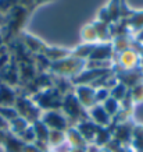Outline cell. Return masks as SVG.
Masks as SVG:
<instances>
[{"label": "cell", "mask_w": 143, "mask_h": 152, "mask_svg": "<svg viewBox=\"0 0 143 152\" xmlns=\"http://www.w3.org/2000/svg\"><path fill=\"white\" fill-rule=\"evenodd\" d=\"M85 69H86V60H81L71 55L68 57H65V59L60 60V61L51 63L49 73L53 74V75H58V77L72 80L78 74L82 73Z\"/></svg>", "instance_id": "obj_1"}, {"label": "cell", "mask_w": 143, "mask_h": 152, "mask_svg": "<svg viewBox=\"0 0 143 152\" xmlns=\"http://www.w3.org/2000/svg\"><path fill=\"white\" fill-rule=\"evenodd\" d=\"M31 15V11L27 9H24L21 6H14L13 9L7 11V15H6V23L4 27L7 29V34H10V37H20L22 35L24 28L28 23V18Z\"/></svg>", "instance_id": "obj_2"}, {"label": "cell", "mask_w": 143, "mask_h": 152, "mask_svg": "<svg viewBox=\"0 0 143 152\" xmlns=\"http://www.w3.org/2000/svg\"><path fill=\"white\" fill-rule=\"evenodd\" d=\"M64 116L68 119L71 127H74L85 119H89L88 117V110L83 107L79 101L75 98L74 92L68 94V95H64L63 98V103H61V109H60Z\"/></svg>", "instance_id": "obj_3"}, {"label": "cell", "mask_w": 143, "mask_h": 152, "mask_svg": "<svg viewBox=\"0 0 143 152\" xmlns=\"http://www.w3.org/2000/svg\"><path fill=\"white\" fill-rule=\"evenodd\" d=\"M14 107L18 113L20 117L25 119L29 124H33L42 119V113L43 112L39 109V106L35 103V101L32 99V96H28L25 94H21L17 96Z\"/></svg>", "instance_id": "obj_4"}, {"label": "cell", "mask_w": 143, "mask_h": 152, "mask_svg": "<svg viewBox=\"0 0 143 152\" xmlns=\"http://www.w3.org/2000/svg\"><path fill=\"white\" fill-rule=\"evenodd\" d=\"M63 95H61L54 87L46 88L43 91H39L38 94H35L32 96V99L35 101L39 109L42 112L47 110H57L61 109V103H63Z\"/></svg>", "instance_id": "obj_5"}, {"label": "cell", "mask_w": 143, "mask_h": 152, "mask_svg": "<svg viewBox=\"0 0 143 152\" xmlns=\"http://www.w3.org/2000/svg\"><path fill=\"white\" fill-rule=\"evenodd\" d=\"M142 63V57L139 56L138 52L134 49H128V50L122 52L120 55H116L114 59V71L118 70H135L140 67Z\"/></svg>", "instance_id": "obj_6"}, {"label": "cell", "mask_w": 143, "mask_h": 152, "mask_svg": "<svg viewBox=\"0 0 143 152\" xmlns=\"http://www.w3.org/2000/svg\"><path fill=\"white\" fill-rule=\"evenodd\" d=\"M42 121L49 127V130H58V131H67L71 127L68 119L64 116V113L57 110H47L42 113Z\"/></svg>", "instance_id": "obj_7"}, {"label": "cell", "mask_w": 143, "mask_h": 152, "mask_svg": "<svg viewBox=\"0 0 143 152\" xmlns=\"http://www.w3.org/2000/svg\"><path fill=\"white\" fill-rule=\"evenodd\" d=\"M111 131H113V140L120 142L122 147H131L132 142V134H134L135 123L132 120L120 123V124H111Z\"/></svg>", "instance_id": "obj_8"}, {"label": "cell", "mask_w": 143, "mask_h": 152, "mask_svg": "<svg viewBox=\"0 0 143 152\" xmlns=\"http://www.w3.org/2000/svg\"><path fill=\"white\" fill-rule=\"evenodd\" d=\"M74 95L86 110L96 105V89L92 85H75Z\"/></svg>", "instance_id": "obj_9"}, {"label": "cell", "mask_w": 143, "mask_h": 152, "mask_svg": "<svg viewBox=\"0 0 143 152\" xmlns=\"http://www.w3.org/2000/svg\"><path fill=\"white\" fill-rule=\"evenodd\" d=\"M117 75V80L118 83H121L122 85L131 89L132 87L138 85L139 83L143 81V71L142 69H135V70H118V71H114Z\"/></svg>", "instance_id": "obj_10"}, {"label": "cell", "mask_w": 143, "mask_h": 152, "mask_svg": "<svg viewBox=\"0 0 143 152\" xmlns=\"http://www.w3.org/2000/svg\"><path fill=\"white\" fill-rule=\"evenodd\" d=\"M116 59V52L113 48L111 42H106V43H96L92 50V55L88 60H93V61H114Z\"/></svg>", "instance_id": "obj_11"}, {"label": "cell", "mask_w": 143, "mask_h": 152, "mask_svg": "<svg viewBox=\"0 0 143 152\" xmlns=\"http://www.w3.org/2000/svg\"><path fill=\"white\" fill-rule=\"evenodd\" d=\"M88 117L89 120H92L93 123L99 127H110L111 123H113V119L111 116L104 110V107L102 105L96 103L95 106H92L88 110Z\"/></svg>", "instance_id": "obj_12"}, {"label": "cell", "mask_w": 143, "mask_h": 152, "mask_svg": "<svg viewBox=\"0 0 143 152\" xmlns=\"http://www.w3.org/2000/svg\"><path fill=\"white\" fill-rule=\"evenodd\" d=\"M20 38H21V42H22V45L27 48L28 50L31 52L33 56H36V55H43L45 49L47 48V45H46V43H45L43 41H42L40 38L35 37V35H32V34L22 32V35H21Z\"/></svg>", "instance_id": "obj_13"}, {"label": "cell", "mask_w": 143, "mask_h": 152, "mask_svg": "<svg viewBox=\"0 0 143 152\" xmlns=\"http://www.w3.org/2000/svg\"><path fill=\"white\" fill-rule=\"evenodd\" d=\"M74 127L81 133V135L86 140L88 144L93 142L95 135H96V131H97V129H99V126H96L92 120H89V119H85V120H82V121H79L78 124L74 126Z\"/></svg>", "instance_id": "obj_14"}, {"label": "cell", "mask_w": 143, "mask_h": 152, "mask_svg": "<svg viewBox=\"0 0 143 152\" xmlns=\"http://www.w3.org/2000/svg\"><path fill=\"white\" fill-rule=\"evenodd\" d=\"M43 55L46 56V59L50 61V63H56V61H60V60L68 57V56L72 55V50L71 49H67V48H61V46H50L47 45V48L45 49Z\"/></svg>", "instance_id": "obj_15"}, {"label": "cell", "mask_w": 143, "mask_h": 152, "mask_svg": "<svg viewBox=\"0 0 143 152\" xmlns=\"http://www.w3.org/2000/svg\"><path fill=\"white\" fill-rule=\"evenodd\" d=\"M17 96L18 95L14 91L13 87L0 81V107L1 106H14Z\"/></svg>", "instance_id": "obj_16"}, {"label": "cell", "mask_w": 143, "mask_h": 152, "mask_svg": "<svg viewBox=\"0 0 143 152\" xmlns=\"http://www.w3.org/2000/svg\"><path fill=\"white\" fill-rule=\"evenodd\" d=\"M65 140L71 148H86V145H88L86 140L83 138L75 127H69L65 131Z\"/></svg>", "instance_id": "obj_17"}, {"label": "cell", "mask_w": 143, "mask_h": 152, "mask_svg": "<svg viewBox=\"0 0 143 152\" xmlns=\"http://www.w3.org/2000/svg\"><path fill=\"white\" fill-rule=\"evenodd\" d=\"M51 75H53V74H51ZM53 87L64 96V95H68V94L74 92L75 85H74V83H72V80L64 78V77H58V75H53Z\"/></svg>", "instance_id": "obj_18"}, {"label": "cell", "mask_w": 143, "mask_h": 152, "mask_svg": "<svg viewBox=\"0 0 143 152\" xmlns=\"http://www.w3.org/2000/svg\"><path fill=\"white\" fill-rule=\"evenodd\" d=\"M93 27H95V31H96L99 43H106V42L113 41L110 24H104V23H100V21L95 20V21H93Z\"/></svg>", "instance_id": "obj_19"}, {"label": "cell", "mask_w": 143, "mask_h": 152, "mask_svg": "<svg viewBox=\"0 0 143 152\" xmlns=\"http://www.w3.org/2000/svg\"><path fill=\"white\" fill-rule=\"evenodd\" d=\"M24 147H25V144L21 141L20 137L11 133H7L4 142H3V148L6 152H24Z\"/></svg>", "instance_id": "obj_20"}, {"label": "cell", "mask_w": 143, "mask_h": 152, "mask_svg": "<svg viewBox=\"0 0 143 152\" xmlns=\"http://www.w3.org/2000/svg\"><path fill=\"white\" fill-rule=\"evenodd\" d=\"M135 37L134 35H126V37H118V38H113V48H114V52L116 55H120L122 52L128 50V49H132V43H134Z\"/></svg>", "instance_id": "obj_21"}, {"label": "cell", "mask_w": 143, "mask_h": 152, "mask_svg": "<svg viewBox=\"0 0 143 152\" xmlns=\"http://www.w3.org/2000/svg\"><path fill=\"white\" fill-rule=\"evenodd\" d=\"M113 140V131L111 127H99L93 140V144H96L99 148H104L107 144Z\"/></svg>", "instance_id": "obj_22"}, {"label": "cell", "mask_w": 143, "mask_h": 152, "mask_svg": "<svg viewBox=\"0 0 143 152\" xmlns=\"http://www.w3.org/2000/svg\"><path fill=\"white\" fill-rule=\"evenodd\" d=\"M125 23L129 27L134 37L136 34L140 32V31H143V10H135L134 15L129 20H126Z\"/></svg>", "instance_id": "obj_23"}, {"label": "cell", "mask_w": 143, "mask_h": 152, "mask_svg": "<svg viewBox=\"0 0 143 152\" xmlns=\"http://www.w3.org/2000/svg\"><path fill=\"white\" fill-rule=\"evenodd\" d=\"M81 39H82V43H90V45L99 43L93 23H89L82 27V29H81Z\"/></svg>", "instance_id": "obj_24"}, {"label": "cell", "mask_w": 143, "mask_h": 152, "mask_svg": "<svg viewBox=\"0 0 143 152\" xmlns=\"http://www.w3.org/2000/svg\"><path fill=\"white\" fill-rule=\"evenodd\" d=\"M29 123H28L25 119H22V117H17V119H14L13 121H10V129H9V133L14 134V135H17V137H20L21 134L25 131V130L29 127Z\"/></svg>", "instance_id": "obj_25"}, {"label": "cell", "mask_w": 143, "mask_h": 152, "mask_svg": "<svg viewBox=\"0 0 143 152\" xmlns=\"http://www.w3.org/2000/svg\"><path fill=\"white\" fill-rule=\"evenodd\" d=\"M131 147L136 152L143 151V124H135Z\"/></svg>", "instance_id": "obj_26"}, {"label": "cell", "mask_w": 143, "mask_h": 152, "mask_svg": "<svg viewBox=\"0 0 143 152\" xmlns=\"http://www.w3.org/2000/svg\"><path fill=\"white\" fill-rule=\"evenodd\" d=\"M120 6H121V0H110L104 7H106L107 13L110 15V20H111V24H116L120 20Z\"/></svg>", "instance_id": "obj_27"}, {"label": "cell", "mask_w": 143, "mask_h": 152, "mask_svg": "<svg viewBox=\"0 0 143 152\" xmlns=\"http://www.w3.org/2000/svg\"><path fill=\"white\" fill-rule=\"evenodd\" d=\"M93 48H95V45H90V43H81L75 49H71V50H72V56L81 60H88L92 55Z\"/></svg>", "instance_id": "obj_28"}, {"label": "cell", "mask_w": 143, "mask_h": 152, "mask_svg": "<svg viewBox=\"0 0 143 152\" xmlns=\"http://www.w3.org/2000/svg\"><path fill=\"white\" fill-rule=\"evenodd\" d=\"M64 142H67V140H65V131L50 130V133H49V140H47V144H49L50 149L58 147V145H61V144H64Z\"/></svg>", "instance_id": "obj_29"}, {"label": "cell", "mask_w": 143, "mask_h": 152, "mask_svg": "<svg viewBox=\"0 0 143 152\" xmlns=\"http://www.w3.org/2000/svg\"><path fill=\"white\" fill-rule=\"evenodd\" d=\"M128 94H129V89L125 87V85H122L121 83H118L116 87H114L110 91V96L114 98L116 101H118L121 103V102H122L125 98H126V95H128Z\"/></svg>", "instance_id": "obj_30"}, {"label": "cell", "mask_w": 143, "mask_h": 152, "mask_svg": "<svg viewBox=\"0 0 143 152\" xmlns=\"http://www.w3.org/2000/svg\"><path fill=\"white\" fill-rule=\"evenodd\" d=\"M102 106L104 107V110L108 113V115L111 116V119L114 117V116L118 113V110H120V107H121V105H120V102L118 101H116L114 98H108L107 101H104L102 103Z\"/></svg>", "instance_id": "obj_31"}, {"label": "cell", "mask_w": 143, "mask_h": 152, "mask_svg": "<svg viewBox=\"0 0 143 152\" xmlns=\"http://www.w3.org/2000/svg\"><path fill=\"white\" fill-rule=\"evenodd\" d=\"M129 95H131V99H132L135 106L143 103V81L139 83L138 85H135V87L131 88Z\"/></svg>", "instance_id": "obj_32"}, {"label": "cell", "mask_w": 143, "mask_h": 152, "mask_svg": "<svg viewBox=\"0 0 143 152\" xmlns=\"http://www.w3.org/2000/svg\"><path fill=\"white\" fill-rule=\"evenodd\" d=\"M0 116L10 123V121H13L14 119L18 117V113H17L14 106H1L0 107Z\"/></svg>", "instance_id": "obj_33"}, {"label": "cell", "mask_w": 143, "mask_h": 152, "mask_svg": "<svg viewBox=\"0 0 143 152\" xmlns=\"http://www.w3.org/2000/svg\"><path fill=\"white\" fill-rule=\"evenodd\" d=\"M20 138H21V141H22L24 144H35L36 142V137H35V131H33L32 124L20 135Z\"/></svg>", "instance_id": "obj_34"}, {"label": "cell", "mask_w": 143, "mask_h": 152, "mask_svg": "<svg viewBox=\"0 0 143 152\" xmlns=\"http://www.w3.org/2000/svg\"><path fill=\"white\" fill-rule=\"evenodd\" d=\"M96 89V103L99 105H102L104 101H107L108 98H110V89H107V88H95Z\"/></svg>", "instance_id": "obj_35"}, {"label": "cell", "mask_w": 143, "mask_h": 152, "mask_svg": "<svg viewBox=\"0 0 143 152\" xmlns=\"http://www.w3.org/2000/svg\"><path fill=\"white\" fill-rule=\"evenodd\" d=\"M18 6L24 7V9L29 10L32 13L33 10L36 9V4H35V0H18Z\"/></svg>", "instance_id": "obj_36"}, {"label": "cell", "mask_w": 143, "mask_h": 152, "mask_svg": "<svg viewBox=\"0 0 143 152\" xmlns=\"http://www.w3.org/2000/svg\"><path fill=\"white\" fill-rule=\"evenodd\" d=\"M50 151L51 152H71L72 151V148L68 145V142H64V144H61V145H58V147L50 149Z\"/></svg>", "instance_id": "obj_37"}, {"label": "cell", "mask_w": 143, "mask_h": 152, "mask_svg": "<svg viewBox=\"0 0 143 152\" xmlns=\"http://www.w3.org/2000/svg\"><path fill=\"white\" fill-rule=\"evenodd\" d=\"M24 152H45V151H42L36 144H25Z\"/></svg>", "instance_id": "obj_38"}, {"label": "cell", "mask_w": 143, "mask_h": 152, "mask_svg": "<svg viewBox=\"0 0 143 152\" xmlns=\"http://www.w3.org/2000/svg\"><path fill=\"white\" fill-rule=\"evenodd\" d=\"M9 129H10V123L0 116V130H4V131H7V133H9Z\"/></svg>", "instance_id": "obj_39"}, {"label": "cell", "mask_w": 143, "mask_h": 152, "mask_svg": "<svg viewBox=\"0 0 143 152\" xmlns=\"http://www.w3.org/2000/svg\"><path fill=\"white\" fill-rule=\"evenodd\" d=\"M100 151V148L97 147L96 144H88L86 145V148H85V152H99Z\"/></svg>", "instance_id": "obj_40"}, {"label": "cell", "mask_w": 143, "mask_h": 152, "mask_svg": "<svg viewBox=\"0 0 143 152\" xmlns=\"http://www.w3.org/2000/svg\"><path fill=\"white\" fill-rule=\"evenodd\" d=\"M51 1H54V0H35V4H36V7H39V6L49 4V3H51Z\"/></svg>", "instance_id": "obj_41"}, {"label": "cell", "mask_w": 143, "mask_h": 152, "mask_svg": "<svg viewBox=\"0 0 143 152\" xmlns=\"http://www.w3.org/2000/svg\"><path fill=\"white\" fill-rule=\"evenodd\" d=\"M6 135H7V131L0 130V145H3V142H4V140H6Z\"/></svg>", "instance_id": "obj_42"}, {"label": "cell", "mask_w": 143, "mask_h": 152, "mask_svg": "<svg viewBox=\"0 0 143 152\" xmlns=\"http://www.w3.org/2000/svg\"><path fill=\"white\" fill-rule=\"evenodd\" d=\"M4 23H6V15L0 11V28L4 27Z\"/></svg>", "instance_id": "obj_43"}, {"label": "cell", "mask_w": 143, "mask_h": 152, "mask_svg": "<svg viewBox=\"0 0 143 152\" xmlns=\"http://www.w3.org/2000/svg\"><path fill=\"white\" fill-rule=\"evenodd\" d=\"M71 152H85V148H72Z\"/></svg>", "instance_id": "obj_44"}, {"label": "cell", "mask_w": 143, "mask_h": 152, "mask_svg": "<svg viewBox=\"0 0 143 152\" xmlns=\"http://www.w3.org/2000/svg\"><path fill=\"white\" fill-rule=\"evenodd\" d=\"M99 152H110V151H108L107 148H100V151H99Z\"/></svg>", "instance_id": "obj_45"}, {"label": "cell", "mask_w": 143, "mask_h": 152, "mask_svg": "<svg viewBox=\"0 0 143 152\" xmlns=\"http://www.w3.org/2000/svg\"><path fill=\"white\" fill-rule=\"evenodd\" d=\"M140 69H142V71H143V59H142V63H140Z\"/></svg>", "instance_id": "obj_46"}, {"label": "cell", "mask_w": 143, "mask_h": 152, "mask_svg": "<svg viewBox=\"0 0 143 152\" xmlns=\"http://www.w3.org/2000/svg\"><path fill=\"white\" fill-rule=\"evenodd\" d=\"M139 152H143V151H139Z\"/></svg>", "instance_id": "obj_47"}, {"label": "cell", "mask_w": 143, "mask_h": 152, "mask_svg": "<svg viewBox=\"0 0 143 152\" xmlns=\"http://www.w3.org/2000/svg\"><path fill=\"white\" fill-rule=\"evenodd\" d=\"M49 152H51V151H49Z\"/></svg>", "instance_id": "obj_48"}]
</instances>
